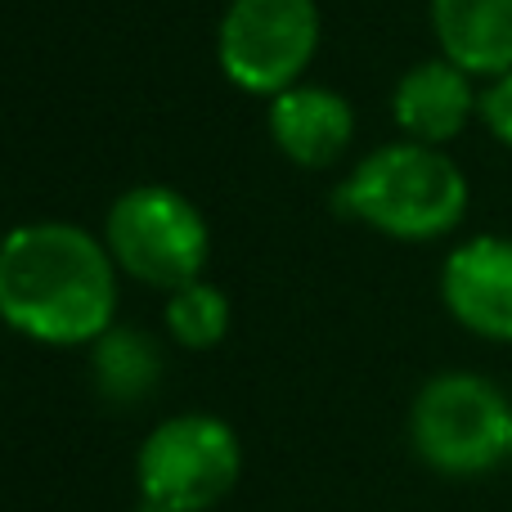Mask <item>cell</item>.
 <instances>
[{
  "label": "cell",
  "mask_w": 512,
  "mask_h": 512,
  "mask_svg": "<svg viewBox=\"0 0 512 512\" xmlns=\"http://www.w3.org/2000/svg\"><path fill=\"white\" fill-rule=\"evenodd\" d=\"M117 315V265L90 230L32 221L0 239V319L41 346H95Z\"/></svg>",
  "instance_id": "1"
},
{
  "label": "cell",
  "mask_w": 512,
  "mask_h": 512,
  "mask_svg": "<svg viewBox=\"0 0 512 512\" xmlns=\"http://www.w3.org/2000/svg\"><path fill=\"white\" fill-rule=\"evenodd\" d=\"M472 189L445 149L391 140L364 153L337 185V212L396 243H436L463 225Z\"/></svg>",
  "instance_id": "2"
},
{
  "label": "cell",
  "mask_w": 512,
  "mask_h": 512,
  "mask_svg": "<svg viewBox=\"0 0 512 512\" xmlns=\"http://www.w3.org/2000/svg\"><path fill=\"white\" fill-rule=\"evenodd\" d=\"M414 454L441 477H481L508 459L512 400L468 369L436 373L409 409Z\"/></svg>",
  "instance_id": "3"
},
{
  "label": "cell",
  "mask_w": 512,
  "mask_h": 512,
  "mask_svg": "<svg viewBox=\"0 0 512 512\" xmlns=\"http://www.w3.org/2000/svg\"><path fill=\"white\" fill-rule=\"evenodd\" d=\"M104 248L122 274L158 292L203 279L212 256L207 216L171 185H135L108 207Z\"/></svg>",
  "instance_id": "4"
},
{
  "label": "cell",
  "mask_w": 512,
  "mask_h": 512,
  "mask_svg": "<svg viewBox=\"0 0 512 512\" xmlns=\"http://www.w3.org/2000/svg\"><path fill=\"white\" fill-rule=\"evenodd\" d=\"M243 445L216 414L162 418L135 454L140 504L153 512H207L234 490Z\"/></svg>",
  "instance_id": "5"
},
{
  "label": "cell",
  "mask_w": 512,
  "mask_h": 512,
  "mask_svg": "<svg viewBox=\"0 0 512 512\" xmlns=\"http://www.w3.org/2000/svg\"><path fill=\"white\" fill-rule=\"evenodd\" d=\"M319 54L315 0H230L216 27V59L239 90L283 95L306 77Z\"/></svg>",
  "instance_id": "6"
},
{
  "label": "cell",
  "mask_w": 512,
  "mask_h": 512,
  "mask_svg": "<svg viewBox=\"0 0 512 512\" xmlns=\"http://www.w3.org/2000/svg\"><path fill=\"white\" fill-rule=\"evenodd\" d=\"M441 301L459 328L472 337L512 346V239L472 234L445 256Z\"/></svg>",
  "instance_id": "7"
},
{
  "label": "cell",
  "mask_w": 512,
  "mask_h": 512,
  "mask_svg": "<svg viewBox=\"0 0 512 512\" xmlns=\"http://www.w3.org/2000/svg\"><path fill=\"white\" fill-rule=\"evenodd\" d=\"M391 122L400 126L405 140L445 149L472 122H481V81L441 54L414 63L400 72L396 90H391Z\"/></svg>",
  "instance_id": "8"
},
{
  "label": "cell",
  "mask_w": 512,
  "mask_h": 512,
  "mask_svg": "<svg viewBox=\"0 0 512 512\" xmlns=\"http://www.w3.org/2000/svg\"><path fill=\"white\" fill-rule=\"evenodd\" d=\"M265 126H270L274 149L288 162L306 171H324L346 158L355 140V108L346 95L328 86H310L297 81L283 95L270 99L265 108Z\"/></svg>",
  "instance_id": "9"
},
{
  "label": "cell",
  "mask_w": 512,
  "mask_h": 512,
  "mask_svg": "<svg viewBox=\"0 0 512 512\" xmlns=\"http://www.w3.org/2000/svg\"><path fill=\"white\" fill-rule=\"evenodd\" d=\"M436 54L481 86L512 72V0H427Z\"/></svg>",
  "instance_id": "10"
},
{
  "label": "cell",
  "mask_w": 512,
  "mask_h": 512,
  "mask_svg": "<svg viewBox=\"0 0 512 512\" xmlns=\"http://www.w3.org/2000/svg\"><path fill=\"white\" fill-rule=\"evenodd\" d=\"M90 369H95V387L113 405H135L158 387L162 351L153 346L149 333L135 328H108L95 346H90Z\"/></svg>",
  "instance_id": "11"
},
{
  "label": "cell",
  "mask_w": 512,
  "mask_h": 512,
  "mask_svg": "<svg viewBox=\"0 0 512 512\" xmlns=\"http://www.w3.org/2000/svg\"><path fill=\"white\" fill-rule=\"evenodd\" d=\"M167 333L176 337L185 351H212V346L225 342L230 333V297H225L216 283L194 279L185 288L167 292Z\"/></svg>",
  "instance_id": "12"
},
{
  "label": "cell",
  "mask_w": 512,
  "mask_h": 512,
  "mask_svg": "<svg viewBox=\"0 0 512 512\" xmlns=\"http://www.w3.org/2000/svg\"><path fill=\"white\" fill-rule=\"evenodd\" d=\"M481 126L495 135L499 149L512 153V72L481 86Z\"/></svg>",
  "instance_id": "13"
},
{
  "label": "cell",
  "mask_w": 512,
  "mask_h": 512,
  "mask_svg": "<svg viewBox=\"0 0 512 512\" xmlns=\"http://www.w3.org/2000/svg\"><path fill=\"white\" fill-rule=\"evenodd\" d=\"M508 459H512V441H508Z\"/></svg>",
  "instance_id": "14"
}]
</instances>
